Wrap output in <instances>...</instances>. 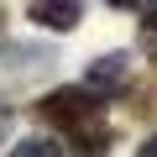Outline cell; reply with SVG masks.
<instances>
[{
	"mask_svg": "<svg viewBox=\"0 0 157 157\" xmlns=\"http://www.w3.org/2000/svg\"><path fill=\"white\" fill-rule=\"evenodd\" d=\"M136 157H157V136H147V141L136 147Z\"/></svg>",
	"mask_w": 157,
	"mask_h": 157,
	"instance_id": "5b68a950",
	"label": "cell"
},
{
	"mask_svg": "<svg viewBox=\"0 0 157 157\" xmlns=\"http://www.w3.org/2000/svg\"><path fill=\"white\" fill-rule=\"evenodd\" d=\"M147 26L157 32V0H147Z\"/></svg>",
	"mask_w": 157,
	"mask_h": 157,
	"instance_id": "8992f818",
	"label": "cell"
},
{
	"mask_svg": "<svg viewBox=\"0 0 157 157\" xmlns=\"http://www.w3.org/2000/svg\"><path fill=\"white\" fill-rule=\"evenodd\" d=\"M11 157H63V147H58L52 136H26V141L11 147Z\"/></svg>",
	"mask_w": 157,
	"mask_h": 157,
	"instance_id": "277c9868",
	"label": "cell"
},
{
	"mask_svg": "<svg viewBox=\"0 0 157 157\" xmlns=\"http://www.w3.org/2000/svg\"><path fill=\"white\" fill-rule=\"evenodd\" d=\"M32 21L47 26V32H73L78 21H84V0H32Z\"/></svg>",
	"mask_w": 157,
	"mask_h": 157,
	"instance_id": "7a4b0ae2",
	"label": "cell"
},
{
	"mask_svg": "<svg viewBox=\"0 0 157 157\" xmlns=\"http://www.w3.org/2000/svg\"><path fill=\"white\" fill-rule=\"evenodd\" d=\"M37 115H42L47 126H63V131H84V126L100 115V100H94V89H52V94L37 105Z\"/></svg>",
	"mask_w": 157,
	"mask_h": 157,
	"instance_id": "6da1fadb",
	"label": "cell"
},
{
	"mask_svg": "<svg viewBox=\"0 0 157 157\" xmlns=\"http://www.w3.org/2000/svg\"><path fill=\"white\" fill-rule=\"evenodd\" d=\"M126 73H131V58H126V52H105L100 63H89L84 89H94V94H115V89L126 84Z\"/></svg>",
	"mask_w": 157,
	"mask_h": 157,
	"instance_id": "3957f363",
	"label": "cell"
},
{
	"mask_svg": "<svg viewBox=\"0 0 157 157\" xmlns=\"http://www.w3.org/2000/svg\"><path fill=\"white\" fill-rule=\"evenodd\" d=\"M105 6H115V11H131V6H141V0H105Z\"/></svg>",
	"mask_w": 157,
	"mask_h": 157,
	"instance_id": "52a82bcc",
	"label": "cell"
}]
</instances>
